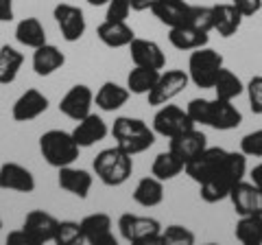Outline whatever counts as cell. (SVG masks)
<instances>
[{"mask_svg":"<svg viewBox=\"0 0 262 245\" xmlns=\"http://www.w3.org/2000/svg\"><path fill=\"white\" fill-rule=\"evenodd\" d=\"M247 175V156L238 151H227L225 162L208 182L199 184V197L206 203H219L229 197V191Z\"/></svg>","mask_w":262,"mask_h":245,"instance_id":"6da1fadb","label":"cell"},{"mask_svg":"<svg viewBox=\"0 0 262 245\" xmlns=\"http://www.w3.org/2000/svg\"><path fill=\"white\" fill-rule=\"evenodd\" d=\"M110 134L114 136L116 145L122 151H127L129 156L149 151L155 145V136H158L149 122L136 116H118L114 120Z\"/></svg>","mask_w":262,"mask_h":245,"instance_id":"7a4b0ae2","label":"cell"},{"mask_svg":"<svg viewBox=\"0 0 262 245\" xmlns=\"http://www.w3.org/2000/svg\"><path fill=\"white\" fill-rule=\"evenodd\" d=\"M92 171L98 182H103L110 189H116V186L125 184L134 173V156L122 151L118 145L107 147L96 153V158L92 160Z\"/></svg>","mask_w":262,"mask_h":245,"instance_id":"3957f363","label":"cell"},{"mask_svg":"<svg viewBox=\"0 0 262 245\" xmlns=\"http://www.w3.org/2000/svg\"><path fill=\"white\" fill-rule=\"evenodd\" d=\"M39 153L46 160L48 167L61 169L70 167L79 160L81 147L72 138V132H63V129H48L39 136Z\"/></svg>","mask_w":262,"mask_h":245,"instance_id":"277c9868","label":"cell"},{"mask_svg":"<svg viewBox=\"0 0 262 245\" xmlns=\"http://www.w3.org/2000/svg\"><path fill=\"white\" fill-rule=\"evenodd\" d=\"M223 68H225V59L214 48L201 46L190 51V57H188V77H190V84H194L196 88L212 90L219 72Z\"/></svg>","mask_w":262,"mask_h":245,"instance_id":"5b68a950","label":"cell"},{"mask_svg":"<svg viewBox=\"0 0 262 245\" xmlns=\"http://www.w3.org/2000/svg\"><path fill=\"white\" fill-rule=\"evenodd\" d=\"M162 223L155 217H142L125 212L118 217V232L127 243L134 245H160Z\"/></svg>","mask_w":262,"mask_h":245,"instance_id":"8992f818","label":"cell"},{"mask_svg":"<svg viewBox=\"0 0 262 245\" xmlns=\"http://www.w3.org/2000/svg\"><path fill=\"white\" fill-rule=\"evenodd\" d=\"M151 127H153V132L158 136L170 140V138L184 134V132H188V129H192L196 125L190 120V116H188V112L184 108L166 103V105H160V108H158V112H155V116H153Z\"/></svg>","mask_w":262,"mask_h":245,"instance_id":"52a82bcc","label":"cell"},{"mask_svg":"<svg viewBox=\"0 0 262 245\" xmlns=\"http://www.w3.org/2000/svg\"><path fill=\"white\" fill-rule=\"evenodd\" d=\"M190 84V77H188V70H182V68H170L166 72H160L158 81L155 86L151 88V92L146 94L149 99V105L153 108H160V105H166L179 96L188 88Z\"/></svg>","mask_w":262,"mask_h":245,"instance_id":"ba28073f","label":"cell"},{"mask_svg":"<svg viewBox=\"0 0 262 245\" xmlns=\"http://www.w3.org/2000/svg\"><path fill=\"white\" fill-rule=\"evenodd\" d=\"M53 18H55L57 29H59V33L66 42L75 44L85 35L88 22H85V13L81 7L72 5V3H59V5H55V9H53Z\"/></svg>","mask_w":262,"mask_h":245,"instance_id":"9c48e42d","label":"cell"},{"mask_svg":"<svg viewBox=\"0 0 262 245\" xmlns=\"http://www.w3.org/2000/svg\"><path fill=\"white\" fill-rule=\"evenodd\" d=\"M225 158H227V149H223V147H206V149H203L196 158H192L190 162H186L184 173L190 177L192 182L203 184L221 169V165L225 162Z\"/></svg>","mask_w":262,"mask_h":245,"instance_id":"30bf717a","label":"cell"},{"mask_svg":"<svg viewBox=\"0 0 262 245\" xmlns=\"http://www.w3.org/2000/svg\"><path fill=\"white\" fill-rule=\"evenodd\" d=\"M92 105H94L92 88L85 86V84H77L59 99V112L66 118L77 122V120H81L83 116H88V114L92 112Z\"/></svg>","mask_w":262,"mask_h":245,"instance_id":"8fae6325","label":"cell"},{"mask_svg":"<svg viewBox=\"0 0 262 245\" xmlns=\"http://www.w3.org/2000/svg\"><path fill=\"white\" fill-rule=\"evenodd\" d=\"M81 234H83V243L90 245H116V236H114L112 228L114 221L107 212H92L81 219Z\"/></svg>","mask_w":262,"mask_h":245,"instance_id":"7c38bea8","label":"cell"},{"mask_svg":"<svg viewBox=\"0 0 262 245\" xmlns=\"http://www.w3.org/2000/svg\"><path fill=\"white\" fill-rule=\"evenodd\" d=\"M48 110V96L37 88H29L11 105V118L15 122H31Z\"/></svg>","mask_w":262,"mask_h":245,"instance_id":"4fadbf2b","label":"cell"},{"mask_svg":"<svg viewBox=\"0 0 262 245\" xmlns=\"http://www.w3.org/2000/svg\"><path fill=\"white\" fill-rule=\"evenodd\" d=\"M57 223H59V219L53 217L51 212L31 210L22 221V230L31 236V241L35 245H44V243H51L55 239Z\"/></svg>","mask_w":262,"mask_h":245,"instance_id":"5bb4252c","label":"cell"},{"mask_svg":"<svg viewBox=\"0 0 262 245\" xmlns=\"http://www.w3.org/2000/svg\"><path fill=\"white\" fill-rule=\"evenodd\" d=\"M0 189L13 193H33L35 175L20 162H3L0 165Z\"/></svg>","mask_w":262,"mask_h":245,"instance_id":"9a60e30c","label":"cell"},{"mask_svg":"<svg viewBox=\"0 0 262 245\" xmlns=\"http://www.w3.org/2000/svg\"><path fill=\"white\" fill-rule=\"evenodd\" d=\"M229 201L236 210V215H262V191L251 182H238L229 191Z\"/></svg>","mask_w":262,"mask_h":245,"instance_id":"2e32d148","label":"cell"},{"mask_svg":"<svg viewBox=\"0 0 262 245\" xmlns=\"http://www.w3.org/2000/svg\"><path fill=\"white\" fill-rule=\"evenodd\" d=\"M110 134L107 122L103 120V116L90 112L88 116H83L81 120H77L75 129H72V138L77 140V145L81 149H88V147H94L96 142L105 140Z\"/></svg>","mask_w":262,"mask_h":245,"instance_id":"e0dca14e","label":"cell"},{"mask_svg":"<svg viewBox=\"0 0 262 245\" xmlns=\"http://www.w3.org/2000/svg\"><path fill=\"white\" fill-rule=\"evenodd\" d=\"M127 48H129L134 66H144V68H155V70H162L166 66V55H164L162 46L158 42H153V39L134 37V42Z\"/></svg>","mask_w":262,"mask_h":245,"instance_id":"ac0fdd59","label":"cell"},{"mask_svg":"<svg viewBox=\"0 0 262 245\" xmlns=\"http://www.w3.org/2000/svg\"><path fill=\"white\" fill-rule=\"evenodd\" d=\"M243 122V112L236 108L234 101L225 99H210V116H208V127L216 129V132H229V129L241 127Z\"/></svg>","mask_w":262,"mask_h":245,"instance_id":"d6986e66","label":"cell"},{"mask_svg":"<svg viewBox=\"0 0 262 245\" xmlns=\"http://www.w3.org/2000/svg\"><path fill=\"white\" fill-rule=\"evenodd\" d=\"M208 147V136L201 132V129H188V132L179 134L175 138H170L168 140V149L175 153V156L179 158L186 165V162H190L192 158H196L199 153Z\"/></svg>","mask_w":262,"mask_h":245,"instance_id":"ffe728a7","label":"cell"},{"mask_svg":"<svg viewBox=\"0 0 262 245\" xmlns=\"http://www.w3.org/2000/svg\"><path fill=\"white\" fill-rule=\"evenodd\" d=\"M59 173H57V184H59V189L75 195L79 199H85L90 191H92V184H94V175L88 173L85 169H77V167H61L57 169Z\"/></svg>","mask_w":262,"mask_h":245,"instance_id":"44dd1931","label":"cell"},{"mask_svg":"<svg viewBox=\"0 0 262 245\" xmlns=\"http://www.w3.org/2000/svg\"><path fill=\"white\" fill-rule=\"evenodd\" d=\"M96 37L107 48H125L134 42L136 31L129 27L127 20H103L96 27Z\"/></svg>","mask_w":262,"mask_h":245,"instance_id":"7402d4cb","label":"cell"},{"mask_svg":"<svg viewBox=\"0 0 262 245\" xmlns=\"http://www.w3.org/2000/svg\"><path fill=\"white\" fill-rule=\"evenodd\" d=\"M243 13L232 3L212 5V31H216L219 37H232L241 31Z\"/></svg>","mask_w":262,"mask_h":245,"instance_id":"603a6c76","label":"cell"},{"mask_svg":"<svg viewBox=\"0 0 262 245\" xmlns=\"http://www.w3.org/2000/svg\"><path fill=\"white\" fill-rule=\"evenodd\" d=\"M190 11H192V5H188L186 0H160V3L151 9V13L155 18L168 29L188 24Z\"/></svg>","mask_w":262,"mask_h":245,"instance_id":"cb8c5ba5","label":"cell"},{"mask_svg":"<svg viewBox=\"0 0 262 245\" xmlns=\"http://www.w3.org/2000/svg\"><path fill=\"white\" fill-rule=\"evenodd\" d=\"M168 42L177 51H194V48L208 46L210 44V33L192 27V24H182V27L168 29Z\"/></svg>","mask_w":262,"mask_h":245,"instance_id":"d4e9b609","label":"cell"},{"mask_svg":"<svg viewBox=\"0 0 262 245\" xmlns=\"http://www.w3.org/2000/svg\"><path fill=\"white\" fill-rule=\"evenodd\" d=\"M129 96L131 92L127 86H120L116 81H105L94 92V105L101 112H118L120 108L127 105Z\"/></svg>","mask_w":262,"mask_h":245,"instance_id":"484cf974","label":"cell"},{"mask_svg":"<svg viewBox=\"0 0 262 245\" xmlns=\"http://www.w3.org/2000/svg\"><path fill=\"white\" fill-rule=\"evenodd\" d=\"M33 70L37 77H51L53 72L61 70L66 64V55L55 44H42L33 51Z\"/></svg>","mask_w":262,"mask_h":245,"instance_id":"4316f807","label":"cell"},{"mask_svg":"<svg viewBox=\"0 0 262 245\" xmlns=\"http://www.w3.org/2000/svg\"><path fill=\"white\" fill-rule=\"evenodd\" d=\"M131 197L138 206L142 208H155L160 206L164 201V182L158 179L155 175H146L142 179H138L134 193H131Z\"/></svg>","mask_w":262,"mask_h":245,"instance_id":"83f0119b","label":"cell"},{"mask_svg":"<svg viewBox=\"0 0 262 245\" xmlns=\"http://www.w3.org/2000/svg\"><path fill=\"white\" fill-rule=\"evenodd\" d=\"M15 39H18L22 46L33 48V51H35L37 46L48 42L44 24L39 22V18H33V15L31 18H22L18 24H15Z\"/></svg>","mask_w":262,"mask_h":245,"instance_id":"f1b7e54d","label":"cell"},{"mask_svg":"<svg viewBox=\"0 0 262 245\" xmlns=\"http://www.w3.org/2000/svg\"><path fill=\"white\" fill-rule=\"evenodd\" d=\"M24 64V55L9 44L0 46V86H9L18 79V72Z\"/></svg>","mask_w":262,"mask_h":245,"instance_id":"f546056e","label":"cell"},{"mask_svg":"<svg viewBox=\"0 0 262 245\" xmlns=\"http://www.w3.org/2000/svg\"><path fill=\"white\" fill-rule=\"evenodd\" d=\"M184 162L179 160L173 151H162L155 156L153 165H151V175H155L162 182H170V179H175L177 175L184 173Z\"/></svg>","mask_w":262,"mask_h":245,"instance_id":"4dcf8cb0","label":"cell"},{"mask_svg":"<svg viewBox=\"0 0 262 245\" xmlns=\"http://www.w3.org/2000/svg\"><path fill=\"white\" fill-rule=\"evenodd\" d=\"M212 90H214L216 99L234 101L245 92V84H243V79L236 75V72H232L229 68H223L219 72V77L214 81V86H212Z\"/></svg>","mask_w":262,"mask_h":245,"instance_id":"1f68e13d","label":"cell"},{"mask_svg":"<svg viewBox=\"0 0 262 245\" xmlns=\"http://www.w3.org/2000/svg\"><path fill=\"white\" fill-rule=\"evenodd\" d=\"M234 234L243 245H260L262 243V215L238 217Z\"/></svg>","mask_w":262,"mask_h":245,"instance_id":"d6a6232c","label":"cell"},{"mask_svg":"<svg viewBox=\"0 0 262 245\" xmlns=\"http://www.w3.org/2000/svg\"><path fill=\"white\" fill-rule=\"evenodd\" d=\"M162 70L155 68H144V66H134L127 75V88L131 94H149L151 88L155 86Z\"/></svg>","mask_w":262,"mask_h":245,"instance_id":"836d02e7","label":"cell"},{"mask_svg":"<svg viewBox=\"0 0 262 245\" xmlns=\"http://www.w3.org/2000/svg\"><path fill=\"white\" fill-rule=\"evenodd\" d=\"M196 241L194 232L186 226L170 223L166 228H162L160 232V245H192Z\"/></svg>","mask_w":262,"mask_h":245,"instance_id":"e575fe53","label":"cell"},{"mask_svg":"<svg viewBox=\"0 0 262 245\" xmlns=\"http://www.w3.org/2000/svg\"><path fill=\"white\" fill-rule=\"evenodd\" d=\"M53 243L57 245H79L83 243V234H81V223L72 221V219H63L57 223V232Z\"/></svg>","mask_w":262,"mask_h":245,"instance_id":"d590c367","label":"cell"},{"mask_svg":"<svg viewBox=\"0 0 262 245\" xmlns=\"http://www.w3.org/2000/svg\"><path fill=\"white\" fill-rule=\"evenodd\" d=\"M241 151L247 158H262V127L241 138Z\"/></svg>","mask_w":262,"mask_h":245,"instance_id":"8d00e7d4","label":"cell"},{"mask_svg":"<svg viewBox=\"0 0 262 245\" xmlns=\"http://www.w3.org/2000/svg\"><path fill=\"white\" fill-rule=\"evenodd\" d=\"M245 92H247L251 112L256 114V116H262V75L251 77L249 84L245 86Z\"/></svg>","mask_w":262,"mask_h":245,"instance_id":"74e56055","label":"cell"},{"mask_svg":"<svg viewBox=\"0 0 262 245\" xmlns=\"http://www.w3.org/2000/svg\"><path fill=\"white\" fill-rule=\"evenodd\" d=\"M186 112L194 125H208V116H210V99H192L188 101Z\"/></svg>","mask_w":262,"mask_h":245,"instance_id":"f35d334b","label":"cell"},{"mask_svg":"<svg viewBox=\"0 0 262 245\" xmlns=\"http://www.w3.org/2000/svg\"><path fill=\"white\" fill-rule=\"evenodd\" d=\"M188 24L201 29V31H212V7L206 5H192V11H190V20Z\"/></svg>","mask_w":262,"mask_h":245,"instance_id":"ab89813d","label":"cell"},{"mask_svg":"<svg viewBox=\"0 0 262 245\" xmlns=\"http://www.w3.org/2000/svg\"><path fill=\"white\" fill-rule=\"evenodd\" d=\"M131 13V0H110L105 5V20H127Z\"/></svg>","mask_w":262,"mask_h":245,"instance_id":"60d3db41","label":"cell"},{"mask_svg":"<svg viewBox=\"0 0 262 245\" xmlns=\"http://www.w3.org/2000/svg\"><path fill=\"white\" fill-rule=\"evenodd\" d=\"M232 5L243 13V18H251L262 9V0H232Z\"/></svg>","mask_w":262,"mask_h":245,"instance_id":"b9f144b4","label":"cell"},{"mask_svg":"<svg viewBox=\"0 0 262 245\" xmlns=\"http://www.w3.org/2000/svg\"><path fill=\"white\" fill-rule=\"evenodd\" d=\"M7 243H24V245H35L31 241V236L22 230V228H18V230H13L7 234Z\"/></svg>","mask_w":262,"mask_h":245,"instance_id":"7bdbcfd3","label":"cell"},{"mask_svg":"<svg viewBox=\"0 0 262 245\" xmlns=\"http://www.w3.org/2000/svg\"><path fill=\"white\" fill-rule=\"evenodd\" d=\"M13 18V0H0V22H11Z\"/></svg>","mask_w":262,"mask_h":245,"instance_id":"ee69618b","label":"cell"},{"mask_svg":"<svg viewBox=\"0 0 262 245\" xmlns=\"http://www.w3.org/2000/svg\"><path fill=\"white\" fill-rule=\"evenodd\" d=\"M160 0H131V11H151Z\"/></svg>","mask_w":262,"mask_h":245,"instance_id":"f6af8a7d","label":"cell"},{"mask_svg":"<svg viewBox=\"0 0 262 245\" xmlns=\"http://www.w3.org/2000/svg\"><path fill=\"white\" fill-rule=\"evenodd\" d=\"M249 182H251L253 186H258V189L262 191V162L249 171Z\"/></svg>","mask_w":262,"mask_h":245,"instance_id":"bcb514c9","label":"cell"},{"mask_svg":"<svg viewBox=\"0 0 262 245\" xmlns=\"http://www.w3.org/2000/svg\"><path fill=\"white\" fill-rule=\"evenodd\" d=\"M110 0H88V5H92V7H105Z\"/></svg>","mask_w":262,"mask_h":245,"instance_id":"7dc6e473","label":"cell"},{"mask_svg":"<svg viewBox=\"0 0 262 245\" xmlns=\"http://www.w3.org/2000/svg\"><path fill=\"white\" fill-rule=\"evenodd\" d=\"M0 230H3V219H0Z\"/></svg>","mask_w":262,"mask_h":245,"instance_id":"c3c4849f","label":"cell"}]
</instances>
